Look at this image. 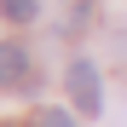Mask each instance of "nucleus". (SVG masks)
<instances>
[{
	"label": "nucleus",
	"mask_w": 127,
	"mask_h": 127,
	"mask_svg": "<svg viewBox=\"0 0 127 127\" xmlns=\"http://www.w3.org/2000/svg\"><path fill=\"white\" fill-rule=\"evenodd\" d=\"M0 12H6V23H29L40 12V0H0Z\"/></svg>",
	"instance_id": "obj_3"
},
{
	"label": "nucleus",
	"mask_w": 127,
	"mask_h": 127,
	"mask_svg": "<svg viewBox=\"0 0 127 127\" xmlns=\"http://www.w3.org/2000/svg\"><path fill=\"white\" fill-rule=\"evenodd\" d=\"M64 87H69V104H75L81 116H98V110H104V93H98V69H93V58H75L69 75H64Z\"/></svg>",
	"instance_id": "obj_1"
},
{
	"label": "nucleus",
	"mask_w": 127,
	"mask_h": 127,
	"mask_svg": "<svg viewBox=\"0 0 127 127\" xmlns=\"http://www.w3.org/2000/svg\"><path fill=\"white\" fill-rule=\"evenodd\" d=\"M0 87H29V52L17 40L0 46Z\"/></svg>",
	"instance_id": "obj_2"
},
{
	"label": "nucleus",
	"mask_w": 127,
	"mask_h": 127,
	"mask_svg": "<svg viewBox=\"0 0 127 127\" xmlns=\"http://www.w3.org/2000/svg\"><path fill=\"white\" fill-rule=\"evenodd\" d=\"M40 127H75L69 110H40Z\"/></svg>",
	"instance_id": "obj_4"
}]
</instances>
